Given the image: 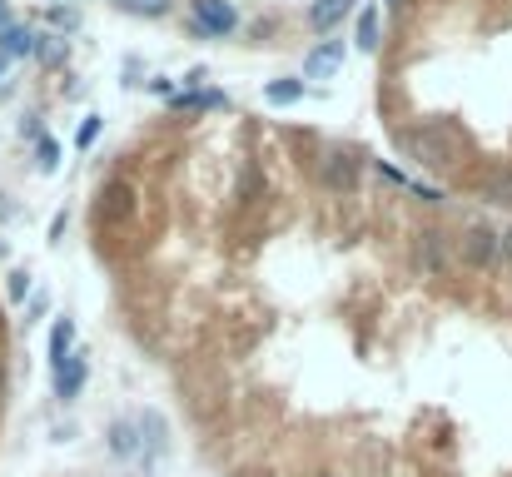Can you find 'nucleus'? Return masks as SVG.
I'll list each match as a JSON object with an SVG mask.
<instances>
[{
  "mask_svg": "<svg viewBox=\"0 0 512 477\" xmlns=\"http://www.w3.org/2000/svg\"><path fill=\"white\" fill-rule=\"evenodd\" d=\"M0 25H10V10H5V0H0Z\"/></svg>",
  "mask_w": 512,
  "mask_h": 477,
  "instance_id": "24",
  "label": "nucleus"
},
{
  "mask_svg": "<svg viewBox=\"0 0 512 477\" xmlns=\"http://www.w3.org/2000/svg\"><path fill=\"white\" fill-rule=\"evenodd\" d=\"M423 259L428 269H443V234H423Z\"/></svg>",
  "mask_w": 512,
  "mask_h": 477,
  "instance_id": "20",
  "label": "nucleus"
},
{
  "mask_svg": "<svg viewBox=\"0 0 512 477\" xmlns=\"http://www.w3.org/2000/svg\"><path fill=\"white\" fill-rule=\"evenodd\" d=\"M35 40H40V35H35V30H25V25H15V20H10V25H0V55H5V60L35 55Z\"/></svg>",
  "mask_w": 512,
  "mask_h": 477,
  "instance_id": "8",
  "label": "nucleus"
},
{
  "mask_svg": "<svg viewBox=\"0 0 512 477\" xmlns=\"http://www.w3.org/2000/svg\"><path fill=\"white\" fill-rule=\"evenodd\" d=\"M130 209H135L130 184H110V189H105V214H130Z\"/></svg>",
  "mask_w": 512,
  "mask_h": 477,
  "instance_id": "15",
  "label": "nucleus"
},
{
  "mask_svg": "<svg viewBox=\"0 0 512 477\" xmlns=\"http://www.w3.org/2000/svg\"><path fill=\"white\" fill-rule=\"evenodd\" d=\"M25 289H30V274H10V299H25Z\"/></svg>",
  "mask_w": 512,
  "mask_h": 477,
  "instance_id": "22",
  "label": "nucleus"
},
{
  "mask_svg": "<svg viewBox=\"0 0 512 477\" xmlns=\"http://www.w3.org/2000/svg\"><path fill=\"white\" fill-rule=\"evenodd\" d=\"M343 65V45L339 40H324L319 50H309V60H304V80H329V75H339Z\"/></svg>",
  "mask_w": 512,
  "mask_h": 477,
  "instance_id": "6",
  "label": "nucleus"
},
{
  "mask_svg": "<svg viewBox=\"0 0 512 477\" xmlns=\"http://www.w3.org/2000/svg\"><path fill=\"white\" fill-rule=\"evenodd\" d=\"M50 20H55L60 30H70V25H75V10H65V5H55V10H50Z\"/></svg>",
  "mask_w": 512,
  "mask_h": 477,
  "instance_id": "21",
  "label": "nucleus"
},
{
  "mask_svg": "<svg viewBox=\"0 0 512 477\" xmlns=\"http://www.w3.org/2000/svg\"><path fill=\"white\" fill-rule=\"evenodd\" d=\"M408 145H413V155L423 159L428 169H448V164H453V140H448L443 130H413Z\"/></svg>",
  "mask_w": 512,
  "mask_h": 477,
  "instance_id": "3",
  "label": "nucleus"
},
{
  "mask_svg": "<svg viewBox=\"0 0 512 477\" xmlns=\"http://www.w3.org/2000/svg\"><path fill=\"white\" fill-rule=\"evenodd\" d=\"M483 194H488L493 204H512V169H493V174L483 179Z\"/></svg>",
  "mask_w": 512,
  "mask_h": 477,
  "instance_id": "13",
  "label": "nucleus"
},
{
  "mask_svg": "<svg viewBox=\"0 0 512 477\" xmlns=\"http://www.w3.org/2000/svg\"><path fill=\"white\" fill-rule=\"evenodd\" d=\"M35 55H40L45 65H60V60H65V40H60V35H40V40H35Z\"/></svg>",
  "mask_w": 512,
  "mask_h": 477,
  "instance_id": "17",
  "label": "nucleus"
},
{
  "mask_svg": "<svg viewBox=\"0 0 512 477\" xmlns=\"http://www.w3.org/2000/svg\"><path fill=\"white\" fill-rule=\"evenodd\" d=\"M319 179H324L329 189H353V184H358V159L343 155V150L324 155L319 159Z\"/></svg>",
  "mask_w": 512,
  "mask_h": 477,
  "instance_id": "5",
  "label": "nucleus"
},
{
  "mask_svg": "<svg viewBox=\"0 0 512 477\" xmlns=\"http://www.w3.org/2000/svg\"><path fill=\"white\" fill-rule=\"evenodd\" d=\"M35 169H40V174H55V169H60V145H55L50 135L35 145Z\"/></svg>",
  "mask_w": 512,
  "mask_h": 477,
  "instance_id": "16",
  "label": "nucleus"
},
{
  "mask_svg": "<svg viewBox=\"0 0 512 477\" xmlns=\"http://www.w3.org/2000/svg\"><path fill=\"white\" fill-rule=\"evenodd\" d=\"M0 398H5V363H0Z\"/></svg>",
  "mask_w": 512,
  "mask_h": 477,
  "instance_id": "25",
  "label": "nucleus"
},
{
  "mask_svg": "<svg viewBox=\"0 0 512 477\" xmlns=\"http://www.w3.org/2000/svg\"><path fill=\"white\" fill-rule=\"evenodd\" d=\"M498 249H503V239H498L488 224H473V229L463 234V259L478 264V269H488V264L498 259Z\"/></svg>",
  "mask_w": 512,
  "mask_h": 477,
  "instance_id": "4",
  "label": "nucleus"
},
{
  "mask_svg": "<svg viewBox=\"0 0 512 477\" xmlns=\"http://www.w3.org/2000/svg\"><path fill=\"white\" fill-rule=\"evenodd\" d=\"M503 254H508V259H512V229H508V234H503Z\"/></svg>",
  "mask_w": 512,
  "mask_h": 477,
  "instance_id": "23",
  "label": "nucleus"
},
{
  "mask_svg": "<svg viewBox=\"0 0 512 477\" xmlns=\"http://www.w3.org/2000/svg\"><path fill=\"white\" fill-rule=\"evenodd\" d=\"M378 35H383V15H378V5H363V15H358V45H363V55L378 50Z\"/></svg>",
  "mask_w": 512,
  "mask_h": 477,
  "instance_id": "10",
  "label": "nucleus"
},
{
  "mask_svg": "<svg viewBox=\"0 0 512 477\" xmlns=\"http://www.w3.org/2000/svg\"><path fill=\"white\" fill-rule=\"evenodd\" d=\"M264 100L269 105H299L304 100V80H269L264 85Z\"/></svg>",
  "mask_w": 512,
  "mask_h": 477,
  "instance_id": "12",
  "label": "nucleus"
},
{
  "mask_svg": "<svg viewBox=\"0 0 512 477\" xmlns=\"http://www.w3.org/2000/svg\"><path fill=\"white\" fill-rule=\"evenodd\" d=\"M110 5H120L125 15H140V20H155V15H165L174 0H110Z\"/></svg>",
  "mask_w": 512,
  "mask_h": 477,
  "instance_id": "14",
  "label": "nucleus"
},
{
  "mask_svg": "<svg viewBox=\"0 0 512 477\" xmlns=\"http://www.w3.org/2000/svg\"><path fill=\"white\" fill-rule=\"evenodd\" d=\"M5 65H10V60H5V55H0V75H5Z\"/></svg>",
  "mask_w": 512,
  "mask_h": 477,
  "instance_id": "26",
  "label": "nucleus"
},
{
  "mask_svg": "<svg viewBox=\"0 0 512 477\" xmlns=\"http://www.w3.org/2000/svg\"><path fill=\"white\" fill-rule=\"evenodd\" d=\"M174 105H179V110H204V105H224V95H214V90H189V95H174Z\"/></svg>",
  "mask_w": 512,
  "mask_h": 477,
  "instance_id": "18",
  "label": "nucleus"
},
{
  "mask_svg": "<svg viewBox=\"0 0 512 477\" xmlns=\"http://www.w3.org/2000/svg\"><path fill=\"white\" fill-rule=\"evenodd\" d=\"M50 378H55V398H75V393L85 388V378H90V353H85V348H75L65 363H55V368H50Z\"/></svg>",
  "mask_w": 512,
  "mask_h": 477,
  "instance_id": "2",
  "label": "nucleus"
},
{
  "mask_svg": "<svg viewBox=\"0 0 512 477\" xmlns=\"http://www.w3.org/2000/svg\"><path fill=\"white\" fill-rule=\"evenodd\" d=\"M70 353H75V323H70V318H60V323L50 328V368H55V363H65Z\"/></svg>",
  "mask_w": 512,
  "mask_h": 477,
  "instance_id": "11",
  "label": "nucleus"
},
{
  "mask_svg": "<svg viewBox=\"0 0 512 477\" xmlns=\"http://www.w3.org/2000/svg\"><path fill=\"white\" fill-rule=\"evenodd\" d=\"M348 10H353V0H314V5H309V25L329 35V30L339 25V20L348 15Z\"/></svg>",
  "mask_w": 512,
  "mask_h": 477,
  "instance_id": "9",
  "label": "nucleus"
},
{
  "mask_svg": "<svg viewBox=\"0 0 512 477\" xmlns=\"http://www.w3.org/2000/svg\"><path fill=\"white\" fill-rule=\"evenodd\" d=\"M239 25V10L229 0H194V30L204 35H234Z\"/></svg>",
  "mask_w": 512,
  "mask_h": 477,
  "instance_id": "1",
  "label": "nucleus"
},
{
  "mask_svg": "<svg viewBox=\"0 0 512 477\" xmlns=\"http://www.w3.org/2000/svg\"><path fill=\"white\" fill-rule=\"evenodd\" d=\"M110 453L115 458H130V463L135 458H150V448L140 443V428L135 423H110Z\"/></svg>",
  "mask_w": 512,
  "mask_h": 477,
  "instance_id": "7",
  "label": "nucleus"
},
{
  "mask_svg": "<svg viewBox=\"0 0 512 477\" xmlns=\"http://www.w3.org/2000/svg\"><path fill=\"white\" fill-rule=\"evenodd\" d=\"M100 130H105V120H100V115H85V125L75 130V145H80V150H90V145L100 140Z\"/></svg>",
  "mask_w": 512,
  "mask_h": 477,
  "instance_id": "19",
  "label": "nucleus"
}]
</instances>
